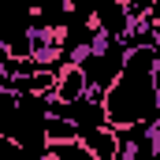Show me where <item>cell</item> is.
Segmentation results:
<instances>
[{"mask_svg": "<svg viewBox=\"0 0 160 160\" xmlns=\"http://www.w3.org/2000/svg\"><path fill=\"white\" fill-rule=\"evenodd\" d=\"M160 48L157 45H138V48H123V63L116 78L108 82L104 97H101V116L108 127H142V123L157 119L160 97Z\"/></svg>", "mask_w": 160, "mask_h": 160, "instance_id": "cell-1", "label": "cell"}, {"mask_svg": "<svg viewBox=\"0 0 160 160\" xmlns=\"http://www.w3.org/2000/svg\"><path fill=\"white\" fill-rule=\"evenodd\" d=\"M82 93H86V71H82V63H60L56 67V82H52V101L75 104V101H82Z\"/></svg>", "mask_w": 160, "mask_h": 160, "instance_id": "cell-2", "label": "cell"}, {"mask_svg": "<svg viewBox=\"0 0 160 160\" xmlns=\"http://www.w3.org/2000/svg\"><path fill=\"white\" fill-rule=\"evenodd\" d=\"M78 142L89 149V157L93 160H116L119 157V145H116V130L108 127V123H97V127H89V130H82Z\"/></svg>", "mask_w": 160, "mask_h": 160, "instance_id": "cell-3", "label": "cell"}, {"mask_svg": "<svg viewBox=\"0 0 160 160\" xmlns=\"http://www.w3.org/2000/svg\"><path fill=\"white\" fill-rule=\"evenodd\" d=\"M38 160H56V153H52V149H45V153H41Z\"/></svg>", "mask_w": 160, "mask_h": 160, "instance_id": "cell-4", "label": "cell"}]
</instances>
